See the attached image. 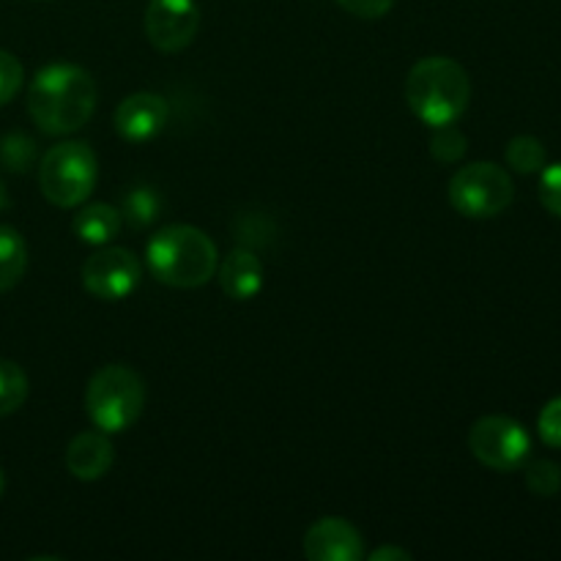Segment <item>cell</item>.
I'll return each instance as SVG.
<instances>
[{
	"label": "cell",
	"instance_id": "obj_1",
	"mask_svg": "<svg viewBox=\"0 0 561 561\" xmlns=\"http://www.w3.org/2000/svg\"><path fill=\"white\" fill-rule=\"evenodd\" d=\"M96 99L99 88L91 71L77 64H49L36 71L27 88V113L38 131L66 137L93 118Z\"/></svg>",
	"mask_w": 561,
	"mask_h": 561
},
{
	"label": "cell",
	"instance_id": "obj_2",
	"mask_svg": "<svg viewBox=\"0 0 561 561\" xmlns=\"http://www.w3.org/2000/svg\"><path fill=\"white\" fill-rule=\"evenodd\" d=\"M146 266L151 277L168 288H203L217 274V244L195 225H168L148 239Z\"/></svg>",
	"mask_w": 561,
	"mask_h": 561
},
{
	"label": "cell",
	"instance_id": "obj_3",
	"mask_svg": "<svg viewBox=\"0 0 561 561\" xmlns=\"http://www.w3.org/2000/svg\"><path fill=\"white\" fill-rule=\"evenodd\" d=\"M471 80L469 71L447 55H427L411 66L405 77V104L425 126L458 124L469 110Z\"/></svg>",
	"mask_w": 561,
	"mask_h": 561
},
{
	"label": "cell",
	"instance_id": "obj_4",
	"mask_svg": "<svg viewBox=\"0 0 561 561\" xmlns=\"http://www.w3.org/2000/svg\"><path fill=\"white\" fill-rule=\"evenodd\" d=\"M146 381L129 365H104L85 387V411L93 427L104 433H124L146 411Z\"/></svg>",
	"mask_w": 561,
	"mask_h": 561
},
{
	"label": "cell",
	"instance_id": "obj_5",
	"mask_svg": "<svg viewBox=\"0 0 561 561\" xmlns=\"http://www.w3.org/2000/svg\"><path fill=\"white\" fill-rule=\"evenodd\" d=\"M99 159L88 142L66 140L49 148L38 162L42 195L58 208H80L96 190Z\"/></svg>",
	"mask_w": 561,
	"mask_h": 561
},
{
	"label": "cell",
	"instance_id": "obj_6",
	"mask_svg": "<svg viewBox=\"0 0 561 561\" xmlns=\"http://www.w3.org/2000/svg\"><path fill=\"white\" fill-rule=\"evenodd\" d=\"M515 184L493 162H471L449 179V203L460 217L493 219L513 206Z\"/></svg>",
	"mask_w": 561,
	"mask_h": 561
},
{
	"label": "cell",
	"instance_id": "obj_7",
	"mask_svg": "<svg viewBox=\"0 0 561 561\" xmlns=\"http://www.w3.org/2000/svg\"><path fill=\"white\" fill-rule=\"evenodd\" d=\"M469 449L488 469L518 471L531 458V436L513 416L491 414L471 425Z\"/></svg>",
	"mask_w": 561,
	"mask_h": 561
},
{
	"label": "cell",
	"instance_id": "obj_8",
	"mask_svg": "<svg viewBox=\"0 0 561 561\" xmlns=\"http://www.w3.org/2000/svg\"><path fill=\"white\" fill-rule=\"evenodd\" d=\"M82 288L102 301H121L142 283V261L126 247H99L80 268Z\"/></svg>",
	"mask_w": 561,
	"mask_h": 561
},
{
	"label": "cell",
	"instance_id": "obj_9",
	"mask_svg": "<svg viewBox=\"0 0 561 561\" xmlns=\"http://www.w3.org/2000/svg\"><path fill=\"white\" fill-rule=\"evenodd\" d=\"M146 36L159 53H181L190 47L201 27V9L195 0H151L146 5Z\"/></svg>",
	"mask_w": 561,
	"mask_h": 561
},
{
	"label": "cell",
	"instance_id": "obj_10",
	"mask_svg": "<svg viewBox=\"0 0 561 561\" xmlns=\"http://www.w3.org/2000/svg\"><path fill=\"white\" fill-rule=\"evenodd\" d=\"M170 121V104L162 93L153 91H137L131 96H126L124 102L115 107L113 124L118 131L121 140L126 142H140L153 140L164 131Z\"/></svg>",
	"mask_w": 561,
	"mask_h": 561
},
{
	"label": "cell",
	"instance_id": "obj_11",
	"mask_svg": "<svg viewBox=\"0 0 561 561\" xmlns=\"http://www.w3.org/2000/svg\"><path fill=\"white\" fill-rule=\"evenodd\" d=\"M305 557L310 561H362L367 557L365 537L351 520L321 518L307 529Z\"/></svg>",
	"mask_w": 561,
	"mask_h": 561
},
{
	"label": "cell",
	"instance_id": "obj_12",
	"mask_svg": "<svg viewBox=\"0 0 561 561\" xmlns=\"http://www.w3.org/2000/svg\"><path fill=\"white\" fill-rule=\"evenodd\" d=\"M115 447L110 442V433L104 431H82L66 447V469L75 480L96 482L107 477L113 469Z\"/></svg>",
	"mask_w": 561,
	"mask_h": 561
},
{
	"label": "cell",
	"instance_id": "obj_13",
	"mask_svg": "<svg viewBox=\"0 0 561 561\" xmlns=\"http://www.w3.org/2000/svg\"><path fill=\"white\" fill-rule=\"evenodd\" d=\"M219 288L228 299L250 301L263 290V263L247 247H236L225 255V261L217 266Z\"/></svg>",
	"mask_w": 561,
	"mask_h": 561
},
{
	"label": "cell",
	"instance_id": "obj_14",
	"mask_svg": "<svg viewBox=\"0 0 561 561\" xmlns=\"http://www.w3.org/2000/svg\"><path fill=\"white\" fill-rule=\"evenodd\" d=\"M75 236L80 241L91 247H104L110 241H115L124 228V217H121L118 206H110V203H88L80 206V211L75 214Z\"/></svg>",
	"mask_w": 561,
	"mask_h": 561
},
{
	"label": "cell",
	"instance_id": "obj_15",
	"mask_svg": "<svg viewBox=\"0 0 561 561\" xmlns=\"http://www.w3.org/2000/svg\"><path fill=\"white\" fill-rule=\"evenodd\" d=\"M27 244L11 225H0V294L16 288L25 277Z\"/></svg>",
	"mask_w": 561,
	"mask_h": 561
},
{
	"label": "cell",
	"instance_id": "obj_16",
	"mask_svg": "<svg viewBox=\"0 0 561 561\" xmlns=\"http://www.w3.org/2000/svg\"><path fill=\"white\" fill-rule=\"evenodd\" d=\"M118 211L129 228H151V225L162 217V195H159L153 186H131V190L124 192V197H121Z\"/></svg>",
	"mask_w": 561,
	"mask_h": 561
},
{
	"label": "cell",
	"instance_id": "obj_17",
	"mask_svg": "<svg viewBox=\"0 0 561 561\" xmlns=\"http://www.w3.org/2000/svg\"><path fill=\"white\" fill-rule=\"evenodd\" d=\"M510 170L520 175H535L540 173L548 164V151L542 146V140L531 135H518L507 142V151H504Z\"/></svg>",
	"mask_w": 561,
	"mask_h": 561
},
{
	"label": "cell",
	"instance_id": "obj_18",
	"mask_svg": "<svg viewBox=\"0 0 561 561\" xmlns=\"http://www.w3.org/2000/svg\"><path fill=\"white\" fill-rule=\"evenodd\" d=\"M31 383L16 362L0 359V416H9L25 405Z\"/></svg>",
	"mask_w": 561,
	"mask_h": 561
},
{
	"label": "cell",
	"instance_id": "obj_19",
	"mask_svg": "<svg viewBox=\"0 0 561 561\" xmlns=\"http://www.w3.org/2000/svg\"><path fill=\"white\" fill-rule=\"evenodd\" d=\"M0 162L11 173H27L36 164V140L22 131H11L0 140Z\"/></svg>",
	"mask_w": 561,
	"mask_h": 561
},
{
	"label": "cell",
	"instance_id": "obj_20",
	"mask_svg": "<svg viewBox=\"0 0 561 561\" xmlns=\"http://www.w3.org/2000/svg\"><path fill=\"white\" fill-rule=\"evenodd\" d=\"M469 151V140L455 124L436 126L431 135V157L442 164H455Z\"/></svg>",
	"mask_w": 561,
	"mask_h": 561
},
{
	"label": "cell",
	"instance_id": "obj_21",
	"mask_svg": "<svg viewBox=\"0 0 561 561\" xmlns=\"http://www.w3.org/2000/svg\"><path fill=\"white\" fill-rule=\"evenodd\" d=\"M526 488L540 499H553L561 491V466L553 460H526Z\"/></svg>",
	"mask_w": 561,
	"mask_h": 561
},
{
	"label": "cell",
	"instance_id": "obj_22",
	"mask_svg": "<svg viewBox=\"0 0 561 561\" xmlns=\"http://www.w3.org/2000/svg\"><path fill=\"white\" fill-rule=\"evenodd\" d=\"M22 80H25V69H22L20 60L0 49V107H5L20 93Z\"/></svg>",
	"mask_w": 561,
	"mask_h": 561
},
{
	"label": "cell",
	"instance_id": "obj_23",
	"mask_svg": "<svg viewBox=\"0 0 561 561\" xmlns=\"http://www.w3.org/2000/svg\"><path fill=\"white\" fill-rule=\"evenodd\" d=\"M537 433L546 447L561 449V394L542 405L540 416H537Z\"/></svg>",
	"mask_w": 561,
	"mask_h": 561
},
{
	"label": "cell",
	"instance_id": "obj_24",
	"mask_svg": "<svg viewBox=\"0 0 561 561\" xmlns=\"http://www.w3.org/2000/svg\"><path fill=\"white\" fill-rule=\"evenodd\" d=\"M540 203L546 211L561 219V162L546 164L540 170Z\"/></svg>",
	"mask_w": 561,
	"mask_h": 561
},
{
	"label": "cell",
	"instance_id": "obj_25",
	"mask_svg": "<svg viewBox=\"0 0 561 561\" xmlns=\"http://www.w3.org/2000/svg\"><path fill=\"white\" fill-rule=\"evenodd\" d=\"M337 5L359 20H381L392 11L394 0H337Z\"/></svg>",
	"mask_w": 561,
	"mask_h": 561
},
{
	"label": "cell",
	"instance_id": "obj_26",
	"mask_svg": "<svg viewBox=\"0 0 561 561\" xmlns=\"http://www.w3.org/2000/svg\"><path fill=\"white\" fill-rule=\"evenodd\" d=\"M367 559L370 561H411V551H405V548H394V546H381L376 548L373 553H367Z\"/></svg>",
	"mask_w": 561,
	"mask_h": 561
},
{
	"label": "cell",
	"instance_id": "obj_27",
	"mask_svg": "<svg viewBox=\"0 0 561 561\" xmlns=\"http://www.w3.org/2000/svg\"><path fill=\"white\" fill-rule=\"evenodd\" d=\"M9 206V192H5V184H3V175H0V211Z\"/></svg>",
	"mask_w": 561,
	"mask_h": 561
},
{
	"label": "cell",
	"instance_id": "obj_28",
	"mask_svg": "<svg viewBox=\"0 0 561 561\" xmlns=\"http://www.w3.org/2000/svg\"><path fill=\"white\" fill-rule=\"evenodd\" d=\"M3 491H5V477L3 471H0V496H3Z\"/></svg>",
	"mask_w": 561,
	"mask_h": 561
}]
</instances>
